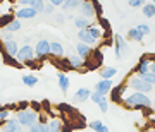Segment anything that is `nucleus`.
Instances as JSON below:
<instances>
[{
  "label": "nucleus",
  "mask_w": 155,
  "mask_h": 132,
  "mask_svg": "<svg viewBox=\"0 0 155 132\" xmlns=\"http://www.w3.org/2000/svg\"><path fill=\"white\" fill-rule=\"evenodd\" d=\"M121 103L126 106V108H131V110H141V108H152V99H150L148 94L140 93V91H133L131 94H127L121 99Z\"/></svg>",
  "instance_id": "f257e3e1"
},
{
  "label": "nucleus",
  "mask_w": 155,
  "mask_h": 132,
  "mask_svg": "<svg viewBox=\"0 0 155 132\" xmlns=\"http://www.w3.org/2000/svg\"><path fill=\"white\" fill-rule=\"evenodd\" d=\"M38 113H40V112L33 110V108L29 106V108H26V110L16 112V118H17V122L21 124V127L29 129L31 125H35V124L38 122Z\"/></svg>",
  "instance_id": "f03ea898"
},
{
  "label": "nucleus",
  "mask_w": 155,
  "mask_h": 132,
  "mask_svg": "<svg viewBox=\"0 0 155 132\" xmlns=\"http://www.w3.org/2000/svg\"><path fill=\"white\" fill-rule=\"evenodd\" d=\"M126 84H127V88H131L133 91H140V93H145V94H148L150 91L153 89V86L148 84L143 77L138 76V74H131V76L127 77Z\"/></svg>",
  "instance_id": "7ed1b4c3"
},
{
  "label": "nucleus",
  "mask_w": 155,
  "mask_h": 132,
  "mask_svg": "<svg viewBox=\"0 0 155 132\" xmlns=\"http://www.w3.org/2000/svg\"><path fill=\"white\" fill-rule=\"evenodd\" d=\"M16 58H17V62H21L22 65L31 62V60H35L36 58L35 57V46H31V45H22V46H19V52H17Z\"/></svg>",
  "instance_id": "20e7f679"
},
{
  "label": "nucleus",
  "mask_w": 155,
  "mask_h": 132,
  "mask_svg": "<svg viewBox=\"0 0 155 132\" xmlns=\"http://www.w3.org/2000/svg\"><path fill=\"white\" fill-rule=\"evenodd\" d=\"M50 55V41L48 39H38L35 45V57L36 60H43Z\"/></svg>",
  "instance_id": "39448f33"
},
{
  "label": "nucleus",
  "mask_w": 155,
  "mask_h": 132,
  "mask_svg": "<svg viewBox=\"0 0 155 132\" xmlns=\"http://www.w3.org/2000/svg\"><path fill=\"white\" fill-rule=\"evenodd\" d=\"M78 11H79V16L86 17V19H91V17L97 16V9H95V2L93 0H83Z\"/></svg>",
  "instance_id": "423d86ee"
},
{
  "label": "nucleus",
  "mask_w": 155,
  "mask_h": 132,
  "mask_svg": "<svg viewBox=\"0 0 155 132\" xmlns=\"http://www.w3.org/2000/svg\"><path fill=\"white\" fill-rule=\"evenodd\" d=\"M14 16H16V19H19V21H28V19H35V17L38 16V12L35 11L31 5H26V7L17 9V11L14 12Z\"/></svg>",
  "instance_id": "0eeeda50"
},
{
  "label": "nucleus",
  "mask_w": 155,
  "mask_h": 132,
  "mask_svg": "<svg viewBox=\"0 0 155 132\" xmlns=\"http://www.w3.org/2000/svg\"><path fill=\"white\" fill-rule=\"evenodd\" d=\"M114 41H116V46H114V53H116V58H117V60H121L122 55H124V53L127 52V43H126V39L122 38L121 34H116Z\"/></svg>",
  "instance_id": "6e6552de"
},
{
  "label": "nucleus",
  "mask_w": 155,
  "mask_h": 132,
  "mask_svg": "<svg viewBox=\"0 0 155 132\" xmlns=\"http://www.w3.org/2000/svg\"><path fill=\"white\" fill-rule=\"evenodd\" d=\"M22 129L24 127H21V124L17 122V118L14 117V118H9L7 122H4L2 125H0V132H22Z\"/></svg>",
  "instance_id": "1a4fd4ad"
},
{
  "label": "nucleus",
  "mask_w": 155,
  "mask_h": 132,
  "mask_svg": "<svg viewBox=\"0 0 155 132\" xmlns=\"http://www.w3.org/2000/svg\"><path fill=\"white\" fill-rule=\"evenodd\" d=\"M67 60H69V65L72 71H84V60L78 53H71L67 57Z\"/></svg>",
  "instance_id": "9d476101"
},
{
  "label": "nucleus",
  "mask_w": 155,
  "mask_h": 132,
  "mask_svg": "<svg viewBox=\"0 0 155 132\" xmlns=\"http://www.w3.org/2000/svg\"><path fill=\"white\" fill-rule=\"evenodd\" d=\"M150 64H152V62L147 58V55L141 57V58H140V62L136 64V67H134L133 74H138V76H143V74H147V72L150 71Z\"/></svg>",
  "instance_id": "9b49d317"
},
{
  "label": "nucleus",
  "mask_w": 155,
  "mask_h": 132,
  "mask_svg": "<svg viewBox=\"0 0 155 132\" xmlns=\"http://www.w3.org/2000/svg\"><path fill=\"white\" fill-rule=\"evenodd\" d=\"M95 91H98V93L107 96L112 91V79H100L98 83L95 84Z\"/></svg>",
  "instance_id": "f8f14e48"
},
{
  "label": "nucleus",
  "mask_w": 155,
  "mask_h": 132,
  "mask_svg": "<svg viewBox=\"0 0 155 132\" xmlns=\"http://www.w3.org/2000/svg\"><path fill=\"white\" fill-rule=\"evenodd\" d=\"M90 96H91V91L88 88H79L72 96V101L74 103H84L86 99H90Z\"/></svg>",
  "instance_id": "ddd939ff"
},
{
  "label": "nucleus",
  "mask_w": 155,
  "mask_h": 132,
  "mask_svg": "<svg viewBox=\"0 0 155 132\" xmlns=\"http://www.w3.org/2000/svg\"><path fill=\"white\" fill-rule=\"evenodd\" d=\"M17 52H19V45H17V39H9L4 43V53L9 57H16Z\"/></svg>",
  "instance_id": "4468645a"
},
{
  "label": "nucleus",
  "mask_w": 155,
  "mask_h": 132,
  "mask_svg": "<svg viewBox=\"0 0 155 132\" xmlns=\"http://www.w3.org/2000/svg\"><path fill=\"white\" fill-rule=\"evenodd\" d=\"M76 53H78L79 57H81L83 60H86V58H90V55L93 53V48H91L90 45L81 43V41H79V43L76 45Z\"/></svg>",
  "instance_id": "2eb2a0df"
},
{
  "label": "nucleus",
  "mask_w": 155,
  "mask_h": 132,
  "mask_svg": "<svg viewBox=\"0 0 155 132\" xmlns=\"http://www.w3.org/2000/svg\"><path fill=\"white\" fill-rule=\"evenodd\" d=\"M50 55L55 57V58H62V57L66 55V50H64L62 43H59V41H50Z\"/></svg>",
  "instance_id": "dca6fc26"
},
{
  "label": "nucleus",
  "mask_w": 155,
  "mask_h": 132,
  "mask_svg": "<svg viewBox=\"0 0 155 132\" xmlns=\"http://www.w3.org/2000/svg\"><path fill=\"white\" fill-rule=\"evenodd\" d=\"M78 39L81 41V43H86V45H90V46H93V45H97L98 41L91 36V34L88 33V29H79L78 31Z\"/></svg>",
  "instance_id": "f3484780"
},
{
  "label": "nucleus",
  "mask_w": 155,
  "mask_h": 132,
  "mask_svg": "<svg viewBox=\"0 0 155 132\" xmlns=\"http://www.w3.org/2000/svg\"><path fill=\"white\" fill-rule=\"evenodd\" d=\"M57 83H59V88H61L62 93H67V89H69V86H71V81H69V77H67L66 72H59Z\"/></svg>",
  "instance_id": "a211bd4d"
},
{
  "label": "nucleus",
  "mask_w": 155,
  "mask_h": 132,
  "mask_svg": "<svg viewBox=\"0 0 155 132\" xmlns=\"http://www.w3.org/2000/svg\"><path fill=\"white\" fill-rule=\"evenodd\" d=\"M100 77L102 79H112V77L117 74V69L116 67H100Z\"/></svg>",
  "instance_id": "6ab92c4d"
},
{
  "label": "nucleus",
  "mask_w": 155,
  "mask_h": 132,
  "mask_svg": "<svg viewBox=\"0 0 155 132\" xmlns=\"http://www.w3.org/2000/svg\"><path fill=\"white\" fill-rule=\"evenodd\" d=\"M90 129L95 130V132H109V127H107L102 120H91L90 122Z\"/></svg>",
  "instance_id": "aec40b11"
},
{
  "label": "nucleus",
  "mask_w": 155,
  "mask_h": 132,
  "mask_svg": "<svg viewBox=\"0 0 155 132\" xmlns=\"http://www.w3.org/2000/svg\"><path fill=\"white\" fill-rule=\"evenodd\" d=\"M90 19H86V17H83V16H78V17H74V26H76L78 29H88L90 28Z\"/></svg>",
  "instance_id": "412c9836"
},
{
  "label": "nucleus",
  "mask_w": 155,
  "mask_h": 132,
  "mask_svg": "<svg viewBox=\"0 0 155 132\" xmlns=\"http://www.w3.org/2000/svg\"><path fill=\"white\" fill-rule=\"evenodd\" d=\"M81 2L83 0H66L64 4H62V11H74V9H79V5H81Z\"/></svg>",
  "instance_id": "4be33fe9"
},
{
  "label": "nucleus",
  "mask_w": 155,
  "mask_h": 132,
  "mask_svg": "<svg viewBox=\"0 0 155 132\" xmlns=\"http://www.w3.org/2000/svg\"><path fill=\"white\" fill-rule=\"evenodd\" d=\"M16 19V16L12 14V12H7V14H2L0 16V29H4V28H7L9 24H11L12 21Z\"/></svg>",
  "instance_id": "5701e85b"
},
{
  "label": "nucleus",
  "mask_w": 155,
  "mask_h": 132,
  "mask_svg": "<svg viewBox=\"0 0 155 132\" xmlns=\"http://www.w3.org/2000/svg\"><path fill=\"white\" fill-rule=\"evenodd\" d=\"M143 36H145V34L141 33L138 28H131L129 31H127V39H133V41H141Z\"/></svg>",
  "instance_id": "b1692460"
},
{
  "label": "nucleus",
  "mask_w": 155,
  "mask_h": 132,
  "mask_svg": "<svg viewBox=\"0 0 155 132\" xmlns=\"http://www.w3.org/2000/svg\"><path fill=\"white\" fill-rule=\"evenodd\" d=\"M22 84L24 86H28V88H33V86H36L38 84V77L33 76V74H26V76H22Z\"/></svg>",
  "instance_id": "393cba45"
},
{
  "label": "nucleus",
  "mask_w": 155,
  "mask_h": 132,
  "mask_svg": "<svg viewBox=\"0 0 155 132\" xmlns=\"http://www.w3.org/2000/svg\"><path fill=\"white\" fill-rule=\"evenodd\" d=\"M48 129L50 132H62V122L59 120V118H52V120H48Z\"/></svg>",
  "instance_id": "a878e982"
},
{
  "label": "nucleus",
  "mask_w": 155,
  "mask_h": 132,
  "mask_svg": "<svg viewBox=\"0 0 155 132\" xmlns=\"http://www.w3.org/2000/svg\"><path fill=\"white\" fill-rule=\"evenodd\" d=\"M2 60H4V64H7V65H12V67H17V69H21L22 67V64L21 62H17V58L16 57H9V55H2Z\"/></svg>",
  "instance_id": "bb28decb"
},
{
  "label": "nucleus",
  "mask_w": 155,
  "mask_h": 132,
  "mask_svg": "<svg viewBox=\"0 0 155 132\" xmlns=\"http://www.w3.org/2000/svg\"><path fill=\"white\" fill-rule=\"evenodd\" d=\"M28 132H50L48 124H41V122H36L35 125H31L28 129Z\"/></svg>",
  "instance_id": "cd10ccee"
},
{
  "label": "nucleus",
  "mask_w": 155,
  "mask_h": 132,
  "mask_svg": "<svg viewBox=\"0 0 155 132\" xmlns=\"http://www.w3.org/2000/svg\"><path fill=\"white\" fill-rule=\"evenodd\" d=\"M22 28V24H21V21H19V19H14V21L11 22V24H9V26H7V28H4L7 31V33H17V31H19V29Z\"/></svg>",
  "instance_id": "c85d7f7f"
},
{
  "label": "nucleus",
  "mask_w": 155,
  "mask_h": 132,
  "mask_svg": "<svg viewBox=\"0 0 155 132\" xmlns=\"http://www.w3.org/2000/svg\"><path fill=\"white\" fill-rule=\"evenodd\" d=\"M141 12L145 17H155V4H145Z\"/></svg>",
  "instance_id": "c756f323"
},
{
  "label": "nucleus",
  "mask_w": 155,
  "mask_h": 132,
  "mask_svg": "<svg viewBox=\"0 0 155 132\" xmlns=\"http://www.w3.org/2000/svg\"><path fill=\"white\" fill-rule=\"evenodd\" d=\"M11 118V108L9 106H0V125Z\"/></svg>",
  "instance_id": "7c9ffc66"
},
{
  "label": "nucleus",
  "mask_w": 155,
  "mask_h": 132,
  "mask_svg": "<svg viewBox=\"0 0 155 132\" xmlns=\"http://www.w3.org/2000/svg\"><path fill=\"white\" fill-rule=\"evenodd\" d=\"M105 98H107L105 94L98 93V91H91V96H90V99H91L93 103H97V105H98L100 101H104V99H105Z\"/></svg>",
  "instance_id": "2f4dec72"
},
{
  "label": "nucleus",
  "mask_w": 155,
  "mask_h": 132,
  "mask_svg": "<svg viewBox=\"0 0 155 132\" xmlns=\"http://www.w3.org/2000/svg\"><path fill=\"white\" fill-rule=\"evenodd\" d=\"M31 7H33L35 11L38 12H43V9H45V0H33L31 2Z\"/></svg>",
  "instance_id": "473e14b6"
},
{
  "label": "nucleus",
  "mask_w": 155,
  "mask_h": 132,
  "mask_svg": "<svg viewBox=\"0 0 155 132\" xmlns=\"http://www.w3.org/2000/svg\"><path fill=\"white\" fill-rule=\"evenodd\" d=\"M141 77H143V79H145V81H147L148 84H152V86H155V72L148 71L147 74H143Z\"/></svg>",
  "instance_id": "72a5a7b5"
},
{
  "label": "nucleus",
  "mask_w": 155,
  "mask_h": 132,
  "mask_svg": "<svg viewBox=\"0 0 155 132\" xmlns=\"http://www.w3.org/2000/svg\"><path fill=\"white\" fill-rule=\"evenodd\" d=\"M0 39H2V43H5V41H9V39H14V34L7 33L5 29H0Z\"/></svg>",
  "instance_id": "f704fd0d"
},
{
  "label": "nucleus",
  "mask_w": 155,
  "mask_h": 132,
  "mask_svg": "<svg viewBox=\"0 0 155 132\" xmlns=\"http://www.w3.org/2000/svg\"><path fill=\"white\" fill-rule=\"evenodd\" d=\"M136 28H138L140 31L145 34V36H147V34H150V31H152V29H150V26H148V24H145V22H140V24H136Z\"/></svg>",
  "instance_id": "c9c22d12"
},
{
  "label": "nucleus",
  "mask_w": 155,
  "mask_h": 132,
  "mask_svg": "<svg viewBox=\"0 0 155 132\" xmlns=\"http://www.w3.org/2000/svg\"><path fill=\"white\" fill-rule=\"evenodd\" d=\"M127 5L136 9V7H143L145 5V0H127Z\"/></svg>",
  "instance_id": "e433bc0d"
},
{
  "label": "nucleus",
  "mask_w": 155,
  "mask_h": 132,
  "mask_svg": "<svg viewBox=\"0 0 155 132\" xmlns=\"http://www.w3.org/2000/svg\"><path fill=\"white\" fill-rule=\"evenodd\" d=\"M98 108H100V112H102V113H107V112H109V99L105 98L104 101H100Z\"/></svg>",
  "instance_id": "4c0bfd02"
},
{
  "label": "nucleus",
  "mask_w": 155,
  "mask_h": 132,
  "mask_svg": "<svg viewBox=\"0 0 155 132\" xmlns=\"http://www.w3.org/2000/svg\"><path fill=\"white\" fill-rule=\"evenodd\" d=\"M54 11H55V7L52 5V4H45L43 14H47V16H50V14H54Z\"/></svg>",
  "instance_id": "58836bf2"
},
{
  "label": "nucleus",
  "mask_w": 155,
  "mask_h": 132,
  "mask_svg": "<svg viewBox=\"0 0 155 132\" xmlns=\"http://www.w3.org/2000/svg\"><path fill=\"white\" fill-rule=\"evenodd\" d=\"M14 108H16V112L26 110V108H29V103L28 101H21V103H17V106H14Z\"/></svg>",
  "instance_id": "ea45409f"
},
{
  "label": "nucleus",
  "mask_w": 155,
  "mask_h": 132,
  "mask_svg": "<svg viewBox=\"0 0 155 132\" xmlns=\"http://www.w3.org/2000/svg\"><path fill=\"white\" fill-rule=\"evenodd\" d=\"M64 2H66V0H48V4H52L54 7H62Z\"/></svg>",
  "instance_id": "a19ab883"
},
{
  "label": "nucleus",
  "mask_w": 155,
  "mask_h": 132,
  "mask_svg": "<svg viewBox=\"0 0 155 132\" xmlns=\"http://www.w3.org/2000/svg\"><path fill=\"white\" fill-rule=\"evenodd\" d=\"M31 2H33V0H17V4H19V5H21V7L31 5Z\"/></svg>",
  "instance_id": "79ce46f5"
},
{
  "label": "nucleus",
  "mask_w": 155,
  "mask_h": 132,
  "mask_svg": "<svg viewBox=\"0 0 155 132\" xmlns=\"http://www.w3.org/2000/svg\"><path fill=\"white\" fill-rule=\"evenodd\" d=\"M150 71L155 72V62H152V64H150Z\"/></svg>",
  "instance_id": "37998d69"
},
{
  "label": "nucleus",
  "mask_w": 155,
  "mask_h": 132,
  "mask_svg": "<svg viewBox=\"0 0 155 132\" xmlns=\"http://www.w3.org/2000/svg\"><path fill=\"white\" fill-rule=\"evenodd\" d=\"M57 21H59V22H64V16H57Z\"/></svg>",
  "instance_id": "c03bdc74"
},
{
  "label": "nucleus",
  "mask_w": 155,
  "mask_h": 132,
  "mask_svg": "<svg viewBox=\"0 0 155 132\" xmlns=\"http://www.w3.org/2000/svg\"><path fill=\"white\" fill-rule=\"evenodd\" d=\"M0 52H4V43H2V39H0Z\"/></svg>",
  "instance_id": "a18cd8bd"
},
{
  "label": "nucleus",
  "mask_w": 155,
  "mask_h": 132,
  "mask_svg": "<svg viewBox=\"0 0 155 132\" xmlns=\"http://www.w3.org/2000/svg\"><path fill=\"white\" fill-rule=\"evenodd\" d=\"M9 2H11V4H17V0H9Z\"/></svg>",
  "instance_id": "49530a36"
},
{
  "label": "nucleus",
  "mask_w": 155,
  "mask_h": 132,
  "mask_svg": "<svg viewBox=\"0 0 155 132\" xmlns=\"http://www.w3.org/2000/svg\"><path fill=\"white\" fill-rule=\"evenodd\" d=\"M152 108H153V110H155V101H152Z\"/></svg>",
  "instance_id": "de8ad7c7"
},
{
  "label": "nucleus",
  "mask_w": 155,
  "mask_h": 132,
  "mask_svg": "<svg viewBox=\"0 0 155 132\" xmlns=\"http://www.w3.org/2000/svg\"><path fill=\"white\" fill-rule=\"evenodd\" d=\"M152 4H155V0H152Z\"/></svg>",
  "instance_id": "09e8293b"
},
{
  "label": "nucleus",
  "mask_w": 155,
  "mask_h": 132,
  "mask_svg": "<svg viewBox=\"0 0 155 132\" xmlns=\"http://www.w3.org/2000/svg\"><path fill=\"white\" fill-rule=\"evenodd\" d=\"M0 16H2V12H0Z\"/></svg>",
  "instance_id": "8fccbe9b"
}]
</instances>
